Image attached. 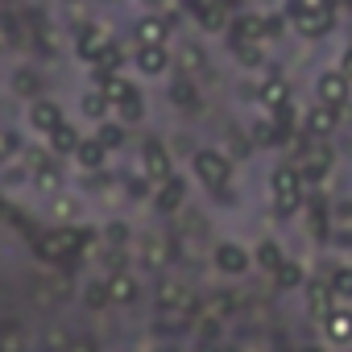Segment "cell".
Wrapping results in <instances>:
<instances>
[{
    "mask_svg": "<svg viewBox=\"0 0 352 352\" xmlns=\"http://www.w3.org/2000/svg\"><path fill=\"white\" fill-rule=\"evenodd\" d=\"M170 38V21L166 17H141L137 21V42L141 46H166Z\"/></svg>",
    "mask_w": 352,
    "mask_h": 352,
    "instance_id": "5bb4252c",
    "label": "cell"
},
{
    "mask_svg": "<svg viewBox=\"0 0 352 352\" xmlns=\"http://www.w3.org/2000/svg\"><path fill=\"white\" fill-rule=\"evenodd\" d=\"M170 67V50L166 46H141L137 50V71L141 75H162Z\"/></svg>",
    "mask_w": 352,
    "mask_h": 352,
    "instance_id": "9a60e30c",
    "label": "cell"
},
{
    "mask_svg": "<svg viewBox=\"0 0 352 352\" xmlns=\"http://www.w3.org/2000/svg\"><path fill=\"white\" fill-rule=\"evenodd\" d=\"M315 100L323 104V108H344L348 100H352V83L340 75V71H319V79H315Z\"/></svg>",
    "mask_w": 352,
    "mask_h": 352,
    "instance_id": "277c9868",
    "label": "cell"
},
{
    "mask_svg": "<svg viewBox=\"0 0 352 352\" xmlns=\"http://www.w3.org/2000/svg\"><path fill=\"white\" fill-rule=\"evenodd\" d=\"M294 30H298L302 38H323V34L331 30V13H327V9H307V13L294 17Z\"/></svg>",
    "mask_w": 352,
    "mask_h": 352,
    "instance_id": "4fadbf2b",
    "label": "cell"
},
{
    "mask_svg": "<svg viewBox=\"0 0 352 352\" xmlns=\"http://www.w3.org/2000/svg\"><path fill=\"white\" fill-rule=\"evenodd\" d=\"M253 261H257V265H265L270 274H278V270H282V261H286V253H282V245H278V241H261V245L253 249Z\"/></svg>",
    "mask_w": 352,
    "mask_h": 352,
    "instance_id": "44dd1931",
    "label": "cell"
},
{
    "mask_svg": "<svg viewBox=\"0 0 352 352\" xmlns=\"http://www.w3.org/2000/svg\"><path fill=\"white\" fill-rule=\"evenodd\" d=\"M104 286H108V302H116V307H129V302H137V294H141L137 278H133V274H120V270H116Z\"/></svg>",
    "mask_w": 352,
    "mask_h": 352,
    "instance_id": "8fae6325",
    "label": "cell"
},
{
    "mask_svg": "<svg viewBox=\"0 0 352 352\" xmlns=\"http://www.w3.org/2000/svg\"><path fill=\"white\" fill-rule=\"evenodd\" d=\"M120 63H124L120 46H116V42H108V46L96 54V63H91V67H96V75H100V83H104V79H112V75L120 71Z\"/></svg>",
    "mask_w": 352,
    "mask_h": 352,
    "instance_id": "e0dca14e",
    "label": "cell"
},
{
    "mask_svg": "<svg viewBox=\"0 0 352 352\" xmlns=\"http://www.w3.org/2000/svg\"><path fill=\"white\" fill-rule=\"evenodd\" d=\"M30 124L50 137V133L63 124V108H58L54 100H34V104H30Z\"/></svg>",
    "mask_w": 352,
    "mask_h": 352,
    "instance_id": "9c48e42d",
    "label": "cell"
},
{
    "mask_svg": "<svg viewBox=\"0 0 352 352\" xmlns=\"http://www.w3.org/2000/svg\"><path fill=\"white\" fill-rule=\"evenodd\" d=\"M298 352H323V348H298Z\"/></svg>",
    "mask_w": 352,
    "mask_h": 352,
    "instance_id": "bcb514c9",
    "label": "cell"
},
{
    "mask_svg": "<svg viewBox=\"0 0 352 352\" xmlns=\"http://www.w3.org/2000/svg\"><path fill=\"white\" fill-rule=\"evenodd\" d=\"M54 212H58L63 220H71V216H75V204H71V199H58V204H54Z\"/></svg>",
    "mask_w": 352,
    "mask_h": 352,
    "instance_id": "7bdbcfd3",
    "label": "cell"
},
{
    "mask_svg": "<svg viewBox=\"0 0 352 352\" xmlns=\"http://www.w3.org/2000/svg\"><path fill=\"white\" fill-rule=\"evenodd\" d=\"M124 236H129L124 224H112V228H108V241H112V245H124Z\"/></svg>",
    "mask_w": 352,
    "mask_h": 352,
    "instance_id": "ee69618b",
    "label": "cell"
},
{
    "mask_svg": "<svg viewBox=\"0 0 352 352\" xmlns=\"http://www.w3.org/2000/svg\"><path fill=\"white\" fill-rule=\"evenodd\" d=\"M270 195H274V208L282 216H294L302 208V174H298V166H290V162L274 166V174H270Z\"/></svg>",
    "mask_w": 352,
    "mask_h": 352,
    "instance_id": "7a4b0ae2",
    "label": "cell"
},
{
    "mask_svg": "<svg viewBox=\"0 0 352 352\" xmlns=\"http://www.w3.org/2000/svg\"><path fill=\"white\" fill-rule=\"evenodd\" d=\"M191 307H195V298L183 282H162L157 286V311L162 315H187Z\"/></svg>",
    "mask_w": 352,
    "mask_h": 352,
    "instance_id": "5b68a950",
    "label": "cell"
},
{
    "mask_svg": "<svg viewBox=\"0 0 352 352\" xmlns=\"http://www.w3.org/2000/svg\"><path fill=\"white\" fill-rule=\"evenodd\" d=\"M104 153H108V149H104V145L91 137V141H79V149H75V162H79L83 170H100V166H104Z\"/></svg>",
    "mask_w": 352,
    "mask_h": 352,
    "instance_id": "603a6c76",
    "label": "cell"
},
{
    "mask_svg": "<svg viewBox=\"0 0 352 352\" xmlns=\"http://www.w3.org/2000/svg\"><path fill=\"white\" fill-rule=\"evenodd\" d=\"M108 108H112V104H108V96H104L100 87L83 91V100H79V112H83L87 120H104V116H108Z\"/></svg>",
    "mask_w": 352,
    "mask_h": 352,
    "instance_id": "d6986e66",
    "label": "cell"
},
{
    "mask_svg": "<svg viewBox=\"0 0 352 352\" xmlns=\"http://www.w3.org/2000/svg\"><path fill=\"white\" fill-rule=\"evenodd\" d=\"M96 141H100L104 149H116V145H124V124H116V120H104Z\"/></svg>",
    "mask_w": 352,
    "mask_h": 352,
    "instance_id": "f546056e",
    "label": "cell"
},
{
    "mask_svg": "<svg viewBox=\"0 0 352 352\" xmlns=\"http://www.w3.org/2000/svg\"><path fill=\"white\" fill-rule=\"evenodd\" d=\"M348 9H352V0H348Z\"/></svg>",
    "mask_w": 352,
    "mask_h": 352,
    "instance_id": "7dc6e473",
    "label": "cell"
},
{
    "mask_svg": "<svg viewBox=\"0 0 352 352\" xmlns=\"http://www.w3.org/2000/svg\"><path fill=\"white\" fill-rule=\"evenodd\" d=\"M46 141H50V149H54V153H71V157H75V149H79V141H83V137H79V133L63 120V124H58Z\"/></svg>",
    "mask_w": 352,
    "mask_h": 352,
    "instance_id": "ffe728a7",
    "label": "cell"
},
{
    "mask_svg": "<svg viewBox=\"0 0 352 352\" xmlns=\"http://www.w3.org/2000/svg\"><path fill=\"white\" fill-rule=\"evenodd\" d=\"M323 331H327L331 344H352V311H331Z\"/></svg>",
    "mask_w": 352,
    "mask_h": 352,
    "instance_id": "2e32d148",
    "label": "cell"
},
{
    "mask_svg": "<svg viewBox=\"0 0 352 352\" xmlns=\"http://www.w3.org/2000/svg\"><path fill=\"white\" fill-rule=\"evenodd\" d=\"M212 261H216V270H220V274L241 278V274L249 270V249H241L236 241H220V245H216V253H212Z\"/></svg>",
    "mask_w": 352,
    "mask_h": 352,
    "instance_id": "8992f818",
    "label": "cell"
},
{
    "mask_svg": "<svg viewBox=\"0 0 352 352\" xmlns=\"http://www.w3.org/2000/svg\"><path fill=\"white\" fill-rule=\"evenodd\" d=\"M257 96H261V104L274 108V112H282V108L290 104V87H286V79H265Z\"/></svg>",
    "mask_w": 352,
    "mask_h": 352,
    "instance_id": "ac0fdd59",
    "label": "cell"
},
{
    "mask_svg": "<svg viewBox=\"0 0 352 352\" xmlns=\"http://www.w3.org/2000/svg\"><path fill=\"white\" fill-rule=\"evenodd\" d=\"M153 204H157V212H162V216H174V212L187 204V179H174V174H170V179L157 187Z\"/></svg>",
    "mask_w": 352,
    "mask_h": 352,
    "instance_id": "52a82bcc",
    "label": "cell"
},
{
    "mask_svg": "<svg viewBox=\"0 0 352 352\" xmlns=\"http://www.w3.org/2000/svg\"><path fill=\"white\" fill-rule=\"evenodd\" d=\"M21 153V137L13 133V129H0V162H9V157H17Z\"/></svg>",
    "mask_w": 352,
    "mask_h": 352,
    "instance_id": "d6a6232c",
    "label": "cell"
},
{
    "mask_svg": "<svg viewBox=\"0 0 352 352\" xmlns=\"http://www.w3.org/2000/svg\"><path fill=\"white\" fill-rule=\"evenodd\" d=\"M87 245H91V232H83V228H75V224H58L54 232H46V236L38 241V253H42L46 261H71V257H79Z\"/></svg>",
    "mask_w": 352,
    "mask_h": 352,
    "instance_id": "6da1fadb",
    "label": "cell"
},
{
    "mask_svg": "<svg viewBox=\"0 0 352 352\" xmlns=\"http://www.w3.org/2000/svg\"><path fill=\"white\" fill-rule=\"evenodd\" d=\"M116 112H120V124H133V120H141V112H145V104H141V96L133 91L129 100H120V104H116Z\"/></svg>",
    "mask_w": 352,
    "mask_h": 352,
    "instance_id": "1f68e13d",
    "label": "cell"
},
{
    "mask_svg": "<svg viewBox=\"0 0 352 352\" xmlns=\"http://www.w3.org/2000/svg\"><path fill=\"white\" fill-rule=\"evenodd\" d=\"M108 42H112V38H108L104 30H96V25H91V30L79 38V58H83V63H96V54H100Z\"/></svg>",
    "mask_w": 352,
    "mask_h": 352,
    "instance_id": "7402d4cb",
    "label": "cell"
},
{
    "mask_svg": "<svg viewBox=\"0 0 352 352\" xmlns=\"http://www.w3.org/2000/svg\"><path fill=\"white\" fill-rule=\"evenodd\" d=\"M236 58L257 67V63H261V46H257V42H236Z\"/></svg>",
    "mask_w": 352,
    "mask_h": 352,
    "instance_id": "74e56055",
    "label": "cell"
},
{
    "mask_svg": "<svg viewBox=\"0 0 352 352\" xmlns=\"http://www.w3.org/2000/svg\"><path fill=\"white\" fill-rule=\"evenodd\" d=\"M100 91H104V96H108V104L116 108V104H120V100H129V96H133L137 87H133L129 79H120V75H112V79H104V83H100Z\"/></svg>",
    "mask_w": 352,
    "mask_h": 352,
    "instance_id": "d4e9b609",
    "label": "cell"
},
{
    "mask_svg": "<svg viewBox=\"0 0 352 352\" xmlns=\"http://www.w3.org/2000/svg\"><path fill=\"white\" fill-rule=\"evenodd\" d=\"M336 108H323V104H315V108H307V116H302V129L311 133V137H331L336 133Z\"/></svg>",
    "mask_w": 352,
    "mask_h": 352,
    "instance_id": "7c38bea8",
    "label": "cell"
},
{
    "mask_svg": "<svg viewBox=\"0 0 352 352\" xmlns=\"http://www.w3.org/2000/svg\"><path fill=\"white\" fill-rule=\"evenodd\" d=\"M145 261H149V265H166V261H170L166 241H145Z\"/></svg>",
    "mask_w": 352,
    "mask_h": 352,
    "instance_id": "8d00e7d4",
    "label": "cell"
},
{
    "mask_svg": "<svg viewBox=\"0 0 352 352\" xmlns=\"http://www.w3.org/2000/svg\"><path fill=\"white\" fill-rule=\"evenodd\" d=\"M307 311L315 323H327V315L336 311V294L327 282H307Z\"/></svg>",
    "mask_w": 352,
    "mask_h": 352,
    "instance_id": "ba28073f",
    "label": "cell"
},
{
    "mask_svg": "<svg viewBox=\"0 0 352 352\" xmlns=\"http://www.w3.org/2000/svg\"><path fill=\"white\" fill-rule=\"evenodd\" d=\"M195 91H191V79H183V83H174V100H191Z\"/></svg>",
    "mask_w": 352,
    "mask_h": 352,
    "instance_id": "b9f144b4",
    "label": "cell"
},
{
    "mask_svg": "<svg viewBox=\"0 0 352 352\" xmlns=\"http://www.w3.org/2000/svg\"><path fill=\"white\" fill-rule=\"evenodd\" d=\"M195 179L204 187H224L232 179V162L220 149H195Z\"/></svg>",
    "mask_w": 352,
    "mask_h": 352,
    "instance_id": "3957f363",
    "label": "cell"
},
{
    "mask_svg": "<svg viewBox=\"0 0 352 352\" xmlns=\"http://www.w3.org/2000/svg\"><path fill=\"white\" fill-rule=\"evenodd\" d=\"M0 352H25V331L17 323H0Z\"/></svg>",
    "mask_w": 352,
    "mask_h": 352,
    "instance_id": "4316f807",
    "label": "cell"
},
{
    "mask_svg": "<svg viewBox=\"0 0 352 352\" xmlns=\"http://www.w3.org/2000/svg\"><path fill=\"white\" fill-rule=\"evenodd\" d=\"M83 302H87L91 311L108 307V286H104V282H87V290H83Z\"/></svg>",
    "mask_w": 352,
    "mask_h": 352,
    "instance_id": "836d02e7",
    "label": "cell"
},
{
    "mask_svg": "<svg viewBox=\"0 0 352 352\" xmlns=\"http://www.w3.org/2000/svg\"><path fill=\"white\" fill-rule=\"evenodd\" d=\"M327 286H331L336 298H352V265H340V270L327 278Z\"/></svg>",
    "mask_w": 352,
    "mask_h": 352,
    "instance_id": "f1b7e54d",
    "label": "cell"
},
{
    "mask_svg": "<svg viewBox=\"0 0 352 352\" xmlns=\"http://www.w3.org/2000/svg\"><path fill=\"white\" fill-rule=\"evenodd\" d=\"M34 183H38V191H50V195H58V191H63V174H58V166L50 162V166L34 170Z\"/></svg>",
    "mask_w": 352,
    "mask_h": 352,
    "instance_id": "484cf974",
    "label": "cell"
},
{
    "mask_svg": "<svg viewBox=\"0 0 352 352\" xmlns=\"http://www.w3.org/2000/svg\"><path fill=\"white\" fill-rule=\"evenodd\" d=\"M257 42L261 38V17H241V25H236V42Z\"/></svg>",
    "mask_w": 352,
    "mask_h": 352,
    "instance_id": "e575fe53",
    "label": "cell"
},
{
    "mask_svg": "<svg viewBox=\"0 0 352 352\" xmlns=\"http://www.w3.org/2000/svg\"><path fill=\"white\" fill-rule=\"evenodd\" d=\"M327 166H331V149H311V157L298 166V174H302V179H323Z\"/></svg>",
    "mask_w": 352,
    "mask_h": 352,
    "instance_id": "cb8c5ba5",
    "label": "cell"
},
{
    "mask_svg": "<svg viewBox=\"0 0 352 352\" xmlns=\"http://www.w3.org/2000/svg\"><path fill=\"white\" fill-rule=\"evenodd\" d=\"M141 166H145V179L153 183V187H162L166 179H170V157H166V149L162 145H145V157H141Z\"/></svg>",
    "mask_w": 352,
    "mask_h": 352,
    "instance_id": "30bf717a",
    "label": "cell"
},
{
    "mask_svg": "<svg viewBox=\"0 0 352 352\" xmlns=\"http://www.w3.org/2000/svg\"><path fill=\"white\" fill-rule=\"evenodd\" d=\"M274 282H278L282 290H294V286H302V265H294V261H282V270L274 274Z\"/></svg>",
    "mask_w": 352,
    "mask_h": 352,
    "instance_id": "4dcf8cb0",
    "label": "cell"
},
{
    "mask_svg": "<svg viewBox=\"0 0 352 352\" xmlns=\"http://www.w3.org/2000/svg\"><path fill=\"white\" fill-rule=\"evenodd\" d=\"M336 71H340V75H344V79L352 83V42H348L344 50H340V67H336Z\"/></svg>",
    "mask_w": 352,
    "mask_h": 352,
    "instance_id": "ab89813d",
    "label": "cell"
},
{
    "mask_svg": "<svg viewBox=\"0 0 352 352\" xmlns=\"http://www.w3.org/2000/svg\"><path fill=\"white\" fill-rule=\"evenodd\" d=\"M67 352H96V344H91V340H87V344H83V340H75V344H71Z\"/></svg>",
    "mask_w": 352,
    "mask_h": 352,
    "instance_id": "f6af8a7d",
    "label": "cell"
},
{
    "mask_svg": "<svg viewBox=\"0 0 352 352\" xmlns=\"http://www.w3.org/2000/svg\"><path fill=\"white\" fill-rule=\"evenodd\" d=\"M13 91H17V96H34V91H38V75H34V71H17V75H13Z\"/></svg>",
    "mask_w": 352,
    "mask_h": 352,
    "instance_id": "d590c367",
    "label": "cell"
},
{
    "mask_svg": "<svg viewBox=\"0 0 352 352\" xmlns=\"http://www.w3.org/2000/svg\"><path fill=\"white\" fill-rule=\"evenodd\" d=\"M220 25H224V13L220 9H208L204 13V30H220Z\"/></svg>",
    "mask_w": 352,
    "mask_h": 352,
    "instance_id": "60d3db41",
    "label": "cell"
},
{
    "mask_svg": "<svg viewBox=\"0 0 352 352\" xmlns=\"http://www.w3.org/2000/svg\"><path fill=\"white\" fill-rule=\"evenodd\" d=\"M228 311H232V294H212V298L204 302V319H208V323L228 319Z\"/></svg>",
    "mask_w": 352,
    "mask_h": 352,
    "instance_id": "83f0119b",
    "label": "cell"
},
{
    "mask_svg": "<svg viewBox=\"0 0 352 352\" xmlns=\"http://www.w3.org/2000/svg\"><path fill=\"white\" fill-rule=\"evenodd\" d=\"M204 67V50L199 46H187L183 50V71H199Z\"/></svg>",
    "mask_w": 352,
    "mask_h": 352,
    "instance_id": "f35d334b",
    "label": "cell"
}]
</instances>
